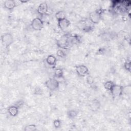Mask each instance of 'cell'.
I'll return each instance as SVG.
<instances>
[{"mask_svg":"<svg viewBox=\"0 0 131 131\" xmlns=\"http://www.w3.org/2000/svg\"><path fill=\"white\" fill-rule=\"evenodd\" d=\"M43 21L39 17L34 18L31 23L32 28L35 31H40L43 27Z\"/></svg>","mask_w":131,"mask_h":131,"instance_id":"4","label":"cell"},{"mask_svg":"<svg viewBox=\"0 0 131 131\" xmlns=\"http://www.w3.org/2000/svg\"><path fill=\"white\" fill-rule=\"evenodd\" d=\"M93 24L92 23H89L88 20H82L80 21L78 24V27L79 29H81L82 31L85 32H89L93 29Z\"/></svg>","mask_w":131,"mask_h":131,"instance_id":"6","label":"cell"},{"mask_svg":"<svg viewBox=\"0 0 131 131\" xmlns=\"http://www.w3.org/2000/svg\"><path fill=\"white\" fill-rule=\"evenodd\" d=\"M54 77L57 78H61L63 77V72L61 69H56L54 72Z\"/></svg>","mask_w":131,"mask_h":131,"instance_id":"17","label":"cell"},{"mask_svg":"<svg viewBox=\"0 0 131 131\" xmlns=\"http://www.w3.org/2000/svg\"><path fill=\"white\" fill-rule=\"evenodd\" d=\"M86 82L89 85H92L94 82V78L90 75H88L86 77Z\"/></svg>","mask_w":131,"mask_h":131,"instance_id":"20","label":"cell"},{"mask_svg":"<svg viewBox=\"0 0 131 131\" xmlns=\"http://www.w3.org/2000/svg\"><path fill=\"white\" fill-rule=\"evenodd\" d=\"M55 16L56 19L57 20V21L66 18V13L63 11H59L55 13Z\"/></svg>","mask_w":131,"mask_h":131,"instance_id":"15","label":"cell"},{"mask_svg":"<svg viewBox=\"0 0 131 131\" xmlns=\"http://www.w3.org/2000/svg\"><path fill=\"white\" fill-rule=\"evenodd\" d=\"M46 62L50 66H55L57 62V59L54 55H49L46 58Z\"/></svg>","mask_w":131,"mask_h":131,"instance_id":"14","label":"cell"},{"mask_svg":"<svg viewBox=\"0 0 131 131\" xmlns=\"http://www.w3.org/2000/svg\"><path fill=\"white\" fill-rule=\"evenodd\" d=\"M61 125V122L59 119H55L53 121V125L56 128H59Z\"/></svg>","mask_w":131,"mask_h":131,"instance_id":"22","label":"cell"},{"mask_svg":"<svg viewBox=\"0 0 131 131\" xmlns=\"http://www.w3.org/2000/svg\"><path fill=\"white\" fill-rule=\"evenodd\" d=\"M45 84L47 89L52 92L57 90L59 86V82L55 78L49 79Z\"/></svg>","mask_w":131,"mask_h":131,"instance_id":"3","label":"cell"},{"mask_svg":"<svg viewBox=\"0 0 131 131\" xmlns=\"http://www.w3.org/2000/svg\"><path fill=\"white\" fill-rule=\"evenodd\" d=\"M124 91V87L120 85L115 84L112 88L110 92L114 97H117L121 96Z\"/></svg>","mask_w":131,"mask_h":131,"instance_id":"8","label":"cell"},{"mask_svg":"<svg viewBox=\"0 0 131 131\" xmlns=\"http://www.w3.org/2000/svg\"><path fill=\"white\" fill-rule=\"evenodd\" d=\"M24 129L25 131H35L37 130V126L35 124H31L26 125Z\"/></svg>","mask_w":131,"mask_h":131,"instance_id":"19","label":"cell"},{"mask_svg":"<svg viewBox=\"0 0 131 131\" xmlns=\"http://www.w3.org/2000/svg\"><path fill=\"white\" fill-rule=\"evenodd\" d=\"M58 26L59 28L62 31L67 29L70 26V21L67 18L58 21Z\"/></svg>","mask_w":131,"mask_h":131,"instance_id":"11","label":"cell"},{"mask_svg":"<svg viewBox=\"0 0 131 131\" xmlns=\"http://www.w3.org/2000/svg\"><path fill=\"white\" fill-rule=\"evenodd\" d=\"M103 10L101 9L91 12L89 14V20L93 24H97L101 19Z\"/></svg>","mask_w":131,"mask_h":131,"instance_id":"2","label":"cell"},{"mask_svg":"<svg viewBox=\"0 0 131 131\" xmlns=\"http://www.w3.org/2000/svg\"><path fill=\"white\" fill-rule=\"evenodd\" d=\"M115 84V83L113 81L111 80H108L105 82V83H104V87L106 90L110 92Z\"/></svg>","mask_w":131,"mask_h":131,"instance_id":"18","label":"cell"},{"mask_svg":"<svg viewBox=\"0 0 131 131\" xmlns=\"http://www.w3.org/2000/svg\"><path fill=\"white\" fill-rule=\"evenodd\" d=\"M113 2L112 9L115 13L118 14L130 13V2L129 1H116Z\"/></svg>","mask_w":131,"mask_h":131,"instance_id":"1","label":"cell"},{"mask_svg":"<svg viewBox=\"0 0 131 131\" xmlns=\"http://www.w3.org/2000/svg\"><path fill=\"white\" fill-rule=\"evenodd\" d=\"M7 111L9 114L12 117L16 116L18 115L19 112L18 107L16 105H11L9 106Z\"/></svg>","mask_w":131,"mask_h":131,"instance_id":"13","label":"cell"},{"mask_svg":"<svg viewBox=\"0 0 131 131\" xmlns=\"http://www.w3.org/2000/svg\"><path fill=\"white\" fill-rule=\"evenodd\" d=\"M124 68L125 70H126L128 72L130 71V67H131V63L130 60H127L124 63Z\"/></svg>","mask_w":131,"mask_h":131,"instance_id":"21","label":"cell"},{"mask_svg":"<svg viewBox=\"0 0 131 131\" xmlns=\"http://www.w3.org/2000/svg\"><path fill=\"white\" fill-rule=\"evenodd\" d=\"M3 6L5 9L9 10H12L17 6V1L13 0L5 1L3 4Z\"/></svg>","mask_w":131,"mask_h":131,"instance_id":"10","label":"cell"},{"mask_svg":"<svg viewBox=\"0 0 131 131\" xmlns=\"http://www.w3.org/2000/svg\"><path fill=\"white\" fill-rule=\"evenodd\" d=\"M78 113V111L75 110H70L67 112V115L69 119H73L77 116Z\"/></svg>","mask_w":131,"mask_h":131,"instance_id":"16","label":"cell"},{"mask_svg":"<svg viewBox=\"0 0 131 131\" xmlns=\"http://www.w3.org/2000/svg\"><path fill=\"white\" fill-rule=\"evenodd\" d=\"M1 40L2 43L6 47H8L13 42L14 38L12 34L10 33H6L2 35Z\"/></svg>","mask_w":131,"mask_h":131,"instance_id":"5","label":"cell"},{"mask_svg":"<svg viewBox=\"0 0 131 131\" xmlns=\"http://www.w3.org/2000/svg\"><path fill=\"white\" fill-rule=\"evenodd\" d=\"M75 70L77 75L81 77H84L89 74V70L87 67L80 64L75 67Z\"/></svg>","mask_w":131,"mask_h":131,"instance_id":"7","label":"cell"},{"mask_svg":"<svg viewBox=\"0 0 131 131\" xmlns=\"http://www.w3.org/2000/svg\"><path fill=\"white\" fill-rule=\"evenodd\" d=\"M48 11V6L46 2L40 3L37 7V11L40 15H45Z\"/></svg>","mask_w":131,"mask_h":131,"instance_id":"9","label":"cell"},{"mask_svg":"<svg viewBox=\"0 0 131 131\" xmlns=\"http://www.w3.org/2000/svg\"><path fill=\"white\" fill-rule=\"evenodd\" d=\"M100 102L97 99L92 100L90 103V107L92 111H98L100 108Z\"/></svg>","mask_w":131,"mask_h":131,"instance_id":"12","label":"cell"},{"mask_svg":"<svg viewBox=\"0 0 131 131\" xmlns=\"http://www.w3.org/2000/svg\"><path fill=\"white\" fill-rule=\"evenodd\" d=\"M56 54L57 56L59 57H64L66 55L65 52L62 49L58 50L56 52Z\"/></svg>","mask_w":131,"mask_h":131,"instance_id":"23","label":"cell"}]
</instances>
